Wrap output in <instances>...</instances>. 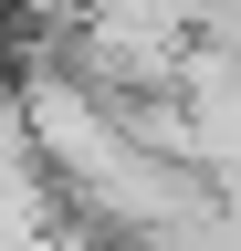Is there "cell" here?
<instances>
[{
    "instance_id": "cell-1",
    "label": "cell",
    "mask_w": 241,
    "mask_h": 251,
    "mask_svg": "<svg viewBox=\"0 0 241 251\" xmlns=\"http://www.w3.org/2000/svg\"><path fill=\"white\" fill-rule=\"evenodd\" d=\"M11 11H84V0H11Z\"/></svg>"
}]
</instances>
